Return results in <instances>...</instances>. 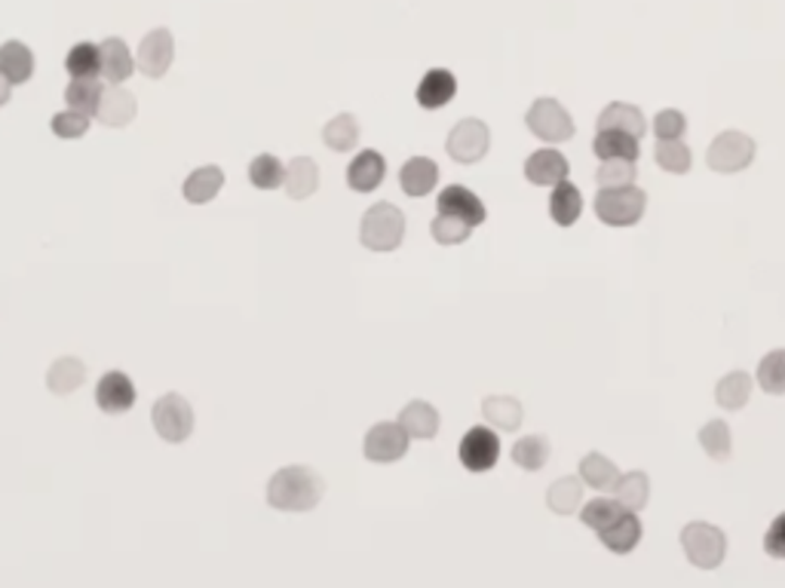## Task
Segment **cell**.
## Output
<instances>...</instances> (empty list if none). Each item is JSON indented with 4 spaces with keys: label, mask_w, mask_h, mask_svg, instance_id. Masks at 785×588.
<instances>
[{
    "label": "cell",
    "mask_w": 785,
    "mask_h": 588,
    "mask_svg": "<svg viewBox=\"0 0 785 588\" xmlns=\"http://www.w3.org/2000/svg\"><path fill=\"white\" fill-rule=\"evenodd\" d=\"M325 493V481L310 466H283L267 481V503L276 512H310Z\"/></svg>",
    "instance_id": "6da1fadb"
},
{
    "label": "cell",
    "mask_w": 785,
    "mask_h": 588,
    "mask_svg": "<svg viewBox=\"0 0 785 588\" xmlns=\"http://www.w3.org/2000/svg\"><path fill=\"white\" fill-rule=\"evenodd\" d=\"M359 242L369 252H396L406 242V215L392 202H375L359 224Z\"/></svg>",
    "instance_id": "7a4b0ae2"
},
{
    "label": "cell",
    "mask_w": 785,
    "mask_h": 588,
    "mask_svg": "<svg viewBox=\"0 0 785 588\" xmlns=\"http://www.w3.org/2000/svg\"><path fill=\"white\" fill-rule=\"evenodd\" d=\"M593 209L605 227H635L648 212V193L638 185L598 187Z\"/></svg>",
    "instance_id": "3957f363"
},
{
    "label": "cell",
    "mask_w": 785,
    "mask_h": 588,
    "mask_svg": "<svg viewBox=\"0 0 785 588\" xmlns=\"http://www.w3.org/2000/svg\"><path fill=\"white\" fill-rule=\"evenodd\" d=\"M684 558L697 567V571H718L727 558V537L715 524L690 522L682 530Z\"/></svg>",
    "instance_id": "277c9868"
},
{
    "label": "cell",
    "mask_w": 785,
    "mask_h": 588,
    "mask_svg": "<svg viewBox=\"0 0 785 588\" xmlns=\"http://www.w3.org/2000/svg\"><path fill=\"white\" fill-rule=\"evenodd\" d=\"M525 123H528V133L540 141H547V145H564L577 133V123L571 117V111L564 108L562 101L549 99V96L534 99L528 114H525Z\"/></svg>",
    "instance_id": "5b68a950"
},
{
    "label": "cell",
    "mask_w": 785,
    "mask_h": 588,
    "mask_svg": "<svg viewBox=\"0 0 785 588\" xmlns=\"http://www.w3.org/2000/svg\"><path fill=\"white\" fill-rule=\"evenodd\" d=\"M755 138L739 129H727L712 138V145L706 148V166L718 172V175H736V172H746L755 160Z\"/></svg>",
    "instance_id": "8992f818"
},
{
    "label": "cell",
    "mask_w": 785,
    "mask_h": 588,
    "mask_svg": "<svg viewBox=\"0 0 785 588\" xmlns=\"http://www.w3.org/2000/svg\"><path fill=\"white\" fill-rule=\"evenodd\" d=\"M151 423H154L157 436L170 445H182L188 441L194 433V408L185 396L178 392H166L160 396L151 408Z\"/></svg>",
    "instance_id": "52a82bcc"
},
{
    "label": "cell",
    "mask_w": 785,
    "mask_h": 588,
    "mask_svg": "<svg viewBox=\"0 0 785 588\" xmlns=\"http://www.w3.org/2000/svg\"><path fill=\"white\" fill-rule=\"evenodd\" d=\"M491 148V129L488 123L478 117H463L461 123H454V129L445 138V151L454 163L463 166H473L478 160H485V153Z\"/></svg>",
    "instance_id": "ba28073f"
},
{
    "label": "cell",
    "mask_w": 785,
    "mask_h": 588,
    "mask_svg": "<svg viewBox=\"0 0 785 588\" xmlns=\"http://www.w3.org/2000/svg\"><path fill=\"white\" fill-rule=\"evenodd\" d=\"M411 436L406 433V426L396 421H384L375 423L365 438H362V454L365 460H372L377 466H390V463H399L402 456L409 454Z\"/></svg>",
    "instance_id": "9c48e42d"
},
{
    "label": "cell",
    "mask_w": 785,
    "mask_h": 588,
    "mask_svg": "<svg viewBox=\"0 0 785 588\" xmlns=\"http://www.w3.org/2000/svg\"><path fill=\"white\" fill-rule=\"evenodd\" d=\"M458 456L466 472H491L500 460V438L491 426H473L461 438Z\"/></svg>",
    "instance_id": "30bf717a"
},
{
    "label": "cell",
    "mask_w": 785,
    "mask_h": 588,
    "mask_svg": "<svg viewBox=\"0 0 785 588\" xmlns=\"http://www.w3.org/2000/svg\"><path fill=\"white\" fill-rule=\"evenodd\" d=\"M172 59H175V40H172L170 28H154V32H148L141 37L136 52V67L145 77H151V80L166 77Z\"/></svg>",
    "instance_id": "8fae6325"
},
{
    "label": "cell",
    "mask_w": 785,
    "mask_h": 588,
    "mask_svg": "<svg viewBox=\"0 0 785 588\" xmlns=\"http://www.w3.org/2000/svg\"><path fill=\"white\" fill-rule=\"evenodd\" d=\"M138 392H136V384H133V377L129 374H123V371H108L99 377V384H96V404L102 408L104 414H126L133 404H136Z\"/></svg>",
    "instance_id": "7c38bea8"
},
{
    "label": "cell",
    "mask_w": 785,
    "mask_h": 588,
    "mask_svg": "<svg viewBox=\"0 0 785 588\" xmlns=\"http://www.w3.org/2000/svg\"><path fill=\"white\" fill-rule=\"evenodd\" d=\"M436 212H439V215H451V218L466 221L470 227H482L485 218H488L485 202L478 200L476 193L463 185L445 187L443 193L436 197Z\"/></svg>",
    "instance_id": "4fadbf2b"
},
{
    "label": "cell",
    "mask_w": 785,
    "mask_h": 588,
    "mask_svg": "<svg viewBox=\"0 0 785 588\" xmlns=\"http://www.w3.org/2000/svg\"><path fill=\"white\" fill-rule=\"evenodd\" d=\"M568 172H571V163L562 151L556 148H544V151H534L525 160V178L531 185L537 187H556L568 182Z\"/></svg>",
    "instance_id": "5bb4252c"
},
{
    "label": "cell",
    "mask_w": 785,
    "mask_h": 588,
    "mask_svg": "<svg viewBox=\"0 0 785 588\" xmlns=\"http://www.w3.org/2000/svg\"><path fill=\"white\" fill-rule=\"evenodd\" d=\"M138 114V101L133 92H126L123 86H104L102 99H99V108H96V117L99 123H104L108 129H123L129 126Z\"/></svg>",
    "instance_id": "9a60e30c"
},
{
    "label": "cell",
    "mask_w": 785,
    "mask_h": 588,
    "mask_svg": "<svg viewBox=\"0 0 785 588\" xmlns=\"http://www.w3.org/2000/svg\"><path fill=\"white\" fill-rule=\"evenodd\" d=\"M454 96H458V77L448 67H429L418 84V92H414V99L424 111H439Z\"/></svg>",
    "instance_id": "2e32d148"
},
{
    "label": "cell",
    "mask_w": 785,
    "mask_h": 588,
    "mask_svg": "<svg viewBox=\"0 0 785 588\" xmlns=\"http://www.w3.org/2000/svg\"><path fill=\"white\" fill-rule=\"evenodd\" d=\"M387 178V160L377 151H359L347 166V187L357 193H372Z\"/></svg>",
    "instance_id": "e0dca14e"
},
{
    "label": "cell",
    "mask_w": 785,
    "mask_h": 588,
    "mask_svg": "<svg viewBox=\"0 0 785 588\" xmlns=\"http://www.w3.org/2000/svg\"><path fill=\"white\" fill-rule=\"evenodd\" d=\"M99 50H102L104 80L111 86L126 84L133 77V71H136V55L126 47V40L123 37H104L102 43H99Z\"/></svg>",
    "instance_id": "ac0fdd59"
},
{
    "label": "cell",
    "mask_w": 785,
    "mask_h": 588,
    "mask_svg": "<svg viewBox=\"0 0 785 588\" xmlns=\"http://www.w3.org/2000/svg\"><path fill=\"white\" fill-rule=\"evenodd\" d=\"M641 537H645L641 518H638V512H630V509H626L608 530L598 534L601 546H605L608 552H614V555H630V552H635Z\"/></svg>",
    "instance_id": "d6986e66"
},
{
    "label": "cell",
    "mask_w": 785,
    "mask_h": 588,
    "mask_svg": "<svg viewBox=\"0 0 785 588\" xmlns=\"http://www.w3.org/2000/svg\"><path fill=\"white\" fill-rule=\"evenodd\" d=\"M436 185H439V166H436V160H429V157H411V160H406L402 168H399V187L406 190V197L421 200V197H427Z\"/></svg>",
    "instance_id": "ffe728a7"
},
{
    "label": "cell",
    "mask_w": 785,
    "mask_h": 588,
    "mask_svg": "<svg viewBox=\"0 0 785 588\" xmlns=\"http://www.w3.org/2000/svg\"><path fill=\"white\" fill-rule=\"evenodd\" d=\"M0 74L13 86H22L35 74V52L22 40H3L0 43Z\"/></svg>",
    "instance_id": "44dd1931"
},
{
    "label": "cell",
    "mask_w": 785,
    "mask_h": 588,
    "mask_svg": "<svg viewBox=\"0 0 785 588\" xmlns=\"http://www.w3.org/2000/svg\"><path fill=\"white\" fill-rule=\"evenodd\" d=\"M222 187H224L222 166L209 163V166L194 168L188 178H185L182 197H185L190 205H205V202H212L219 193H222Z\"/></svg>",
    "instance_id": "7402d4cb"
},
{
    "label": "cell",
    "mask_w": 785,
    "mask_h": 588,
    "mask_svg": "<svg viewBox=\"0 0 785 588\" xmlns=\"http://www.w3.org/2000/svg\"><path fill=\"white\" fill-rule=\"evenodd\" d=\"M598 129H620L635 138L648 133V120L641 114V108H635L630 101H611L601 114H598Z\"/></svg>",
    "instance_id": "603a6c76"
},
{
    "label": "cell",
    "mask_w": 785,
    "mask_h": 588,
    "mask_svg": "<svg viewBox=\"0 0 785 588\" xmlns=\"http://www.w3.org/2000/svg\"><path fill=\"white\" fill-rule=\"evenodd\" d=\"M593 153L598 160H638L641 157V138L620 133V129H598Z\"/></svg>",
    "instance_id": "cb8c5ba5"
},
{
    "label": "cell",
    "mask_w": 785,
    "mask_h": 588,
    "mask_svg": "<svg viewBox=\"0 0 785 588\" xmlns=\"http://www.w3.org/2000/svg\"><path fill=\"white\" fill-rule=\"evenodd\" d=\"M583 215V193L581 187L562 182V185L552 187L549 193V218L556 221L559 227H574Z\"/></svg>",
    "instance_id": "d4e9b609"
},
{
    "label": "cell",
    "mask_w": 785,
    "mask_h": 588,
    "mask_svg": "<svg viewBox=\"0 0 785 588\" xmlns=\"http://www.w3.org/2000/svg\"><path fill=\"white\" fill-rule=\"evenodd\" d=\"M583 478L577 475H564V478H559V481H552L547 490V505H549V512L552 515H562V518H568V515H577L581 512V505H583Z\"/></svg>",
    "instance_id": "484cf974"
},
{
    "label": "cell",
    "mask_w": 785,
    "mask_h": 588,
    "mask_svg": "<svg viewBox=\"0 0 785 588\" xmlns=\"http://www.w3.org/2000/svg\"><path fill=\"white\" fill-rule=\"evenodd\" d=\"M320 187V166L313 157H295L286 166V193L291 200H308Z\"/></svg>",
    "instance_id": "4316f807"
},
{
    "label": "cell",
    "mask_w": 785,
    "mask_h": 588,
    "mask_svg": "<svg viewBox=\"0 0 785 588\" xmlns=\"http://www.w3.org/2000/svg\"><path fill=\"white\" fill-rule=\"evenodd\" d=\"M399 423L406 426V433L411 438L427 441V438H436V433H439V411L429 402H424V399H418V402H409L399 411Z\"/></svg>",
    "instance_id": "83f0119b"
},
{
    "label": "cell",
    "mask_w": 785,
    "mask_h": 588,
    "mask_svg": "<svg viewBox=\"0 0 785 588\" xmlns=\"http://www.w3.org/2000/svg\"><path fill=\"white\" fill-rule=\"evenodd\" d=\"M86 380V365L74 355H62L55 359L47 371V387L52 396H71L74 389L84 387Z\"/></svg>",
    "instance_id": "f1b7e54d"
},
{
    "label": "cell",
    "mask_w": 785,
    "mask_h": 588,
    "mask_svg": "<svg viewBox=\"0 0 785 588\" xmlns=\"http://www.w3.org/2000/svg\"><path fill=\"white\" fill-rule=\"evenodd\" d=\"M581 478H583V485L586 488H593V490H605V493H614L616 488V481H620V470H616V463L614 460H608L605 454H598V451H593V454H586L581 460Z\"/></svg>",
    "instance_id": "f546056e"
},
{
    "label": "cell",
    "mask_w": 785,
    "mask_h": 588,
    "mask_svg": "<svg viewBox=\"0 0 785 588\" xmlns=\"http://www.w3.org/2000/svg\"><path fill=\"white\" fill-rule=\"evenodd\" d=\"M482 417L500 433H515L522 426V402L512 396H488L482 402Z\"/></svg>",
    "instance_id": "4dcf8cb0"
},
{
    "label": "cell",
    "mask_w": 785,
    "mask_h": 588,
    "mask_svg": "<svg viewBox=\"0 0 785 588\" xmlns=\"http://www.w3.org/2000/svg\"><path fill=\"white\" fill-rule=\"evenodd\" d=\"M751 399V377L746 371H731V374H724L721 380H718L715 387V402L718 408H724V411H739V408H746Z\"/></svg>",
    "instance_id": "1f68e13d"
},
{
    "label": "cell",
    "mask_w": 785,
    "mask_h": 588,
    "mask_svg": "<svg viewBox=\"0 0 785 588\" xmlns=\"http://www.w3.org/2000/svg\"><path fill=\"white\" fill-rule=\"evenodd\" d=\"M549 438L547 436H522L512 445V463L525 472H540L549 463Z\"/></svg>",
    "instance_id": "d6a6232c"
},
{
    "label": "cell",
    "mask_w": 785,
    "mask_h": 588,
    "mask_svg": "<svg viewBox=\"0 0 785 588\" xmlns=\"http://www.w3.org/2000/svg\"><path fill=\"white\" fill-rule=\"evenodd\" d=\"M359 135H362V129H359V120L353 114H338V117H332L323 126L325 148H332V151L338 153L353 151L359 145Z\"/></svg>",
    "instance_id": "836d02e7"
},
{
    "label": "cell",
    "mask_w": 785,
    "mask_h": 588,
    "mask_svg": "<svg viewBox=\"0 0 785 588\" xmlns=\"http://www.w3.org/2000/svg\"><path fill=\"white\" fill-rule=\"evenodd\" d=\"M102 92L104 86L99 77H71V84L65 86V101H68V108L80 111L86 117H92L96 108H99Z\"/></svg>",
    "instance_id": "e575fe53"
},
{
    "label": "cell",
    "mask_w": 785,
    "mask_h": 588,
    "mask_svg": "<svg viewBox=\"0 0 785 588\" xmlns=\"http://www.w3.org/2000/svg\"><path fill=\"white\" fill-rule=\"evenodd\" d=\"M614 500L630 512H641L650 500V478L645 472H626L620 475L614 488Z\"/></svg>",
    "instance_id": "d590c367"
},
{
    "label": "cell",
    "mask_w": 785,
    "mask_h": 588,
    "mask_svg": "<svg viewBox=\"0 0 785 588\" xmlns=\"http://www.w3.org/2000/svg\"><path fill=\"white\" fill-rule=\"evenodd\" d=\"M65 71L71 77H99L102 74V50L99 43H89V40H80L74 43L65 55Z\"/></svg>",
    "instance_id": "8d00e7d4"
},
{
    "label": "cell",
    "mask_w": 785,
    "mask_h": 588,
    "mask_svg": "<svg viewBox=\"0 0 785 588\" xmlns=\"http://www.w3.org/2000/svg\"><path fill=\"white\" fill-rule=\"evenodd\" d=\"M700 448L706 456H712L715 463H727L734 454V436H731V426L724 421H709L700 429Z\"/></svg>",
    "instance_id": "74e56055"
},
{
    "label": "cell",
    "mask_w": 785,
    "mask_h": 588,
    "mask_svg": "<svg viewBox=\"0 0 785 588\" xmlns=\"http://www.w3.org/2000/svg\"><path fill=\"white\" fill-rule=\"evenodd\" d=\"M653 163L669 172V175H687L694 166V153L684 145L682 138H672V141H657V151H653Z\"/></svg>",
    "instance_id": "f35d334b"
},
{
    "label": "cell",
    "mask_w": 785,
    "mask_h": 588,
    "mask_svg": "<svg viewBox=\"0 0 785 588\" xmlns=\"http://www.w3.org/2000/svg\"><path fill=\"white\" fill-rule=\"evenodd\" d=\"M249 182L258 190H276V187L286 185V166L274 153H258L256 160L249 163Z\"/></svg>",
    "instance_id": "ab89813d"
},
{
    "label": "cell",
    "mask_w": 785,
    "mask_h": 588,
    "mask_svg": "<svg viewBox=\"0 0 785 588\" xmlns=\"http://www.w3.org/2000/svg\"><path fill=\"white\" fill-rule=\"evenodd\" d=\"M623 512H626V509L616 503V500H611V497H596V500H589L586 505H581V522L583 527H589V530L601 534V530H608Z\"/></svg>",
    "instance_id": "60d3db41"
},
{
    "label": "cell",
    "mask_w": 785,
    "mask_h": 588,
    "mask_svg": "<svg viewBox=\"0 0 785 588\" xmlns=\"http://www.w3.org/2000/svg\"><path fill=\"white\" fill-rule=\"evenodd\" d=\"M755 380L768 396H785V350H773L764 355L758 362Z\"/></svg>",
    "instance_id": "b9f144b4"
},
{
    "label": "cell",
    "mask_w": 785,
    "mask_h": 588,
    "mask_svg": "<svg viewBox=\"0 0 785 588\" xmlns=\"http://www.w3.org/2000/svg\"><path fill=\"white\" fill-rule=\"evenodd\" d=\"M473 230H476V227H470L466 221L451 218V215H439V212H436V218L429 224V234H433V239H436L439 246H461V242L470 239Z\"/></svg>",
    "instance_id": "7bdbcfd3"
},
{
    "label": "cell",
    "mask_w": 785,
    "mask_h": 588,
    "mask_svg": "<svg viewBox=\"0 0 785 588\" xmlns=\"http://www.w3.org/2000/svg\"><path fill=\"white\" fill-rule=\"evenodd\" d=\"M598 187H626L635 185V160H601L596 168Z\"/></svg>",
    "instance_id": "ee69618b"
},
{
    "label": "cell",
    "mask_w": 785,
    "mask_h": 588,
    "mask_svg": "<svg viewBox=\"0 0 785 588\" xmlns=\"http://www.w3.org/2000/svg\"><path fill=\"white\" fill-rule=\"evenodd\" d=\"M650 129L657 135V141L684 138V133H687V117H684L682 111H675V108H666V111H660V114L653 117Z\"/></svg>",
    "instance_id": "f6af8a7d"
},
{
    "label": "cell",
    "mask_w": 785,
    "mask_h": 588,
    "mask_svg": "<svg viewBox=\"0 0 785 588\" xmlns=\"http://www.w3.org/2000/svg\"><path fill=\"white\" fill-rule=\"evenodd\" d=\"M52 135H59V138H80V135L89 133V117L80 114V111H59L55 117H52Z\"/></svg>",
    "instance_id": "bcb514c9"
},
{
    "label": "cell",
    "mask_w": 785,
    "mask_h": 588,
    "mask_svg": "<svg viewBox=\"0 0 785 588\" xmlns=\"http://www.w3.org/2000/svg\"><path fill=\"white\" fill-rule=\"evenodd\" d=\"M764 552L776 561H785V512H780L770 522L768 534H764Z\"/></svg>",
    "instance_id": "7dc6e473"
},
{
    "label": "cell",
    "mask_w": 785,
    "mask_h": 588,
    "mask_svg": "<svg viewBox=\"0 0 785 588\" xmlns=\"http://www.w3.org/2000/svg\"><path fill=\"white\" fill-rule=\"evenodd\" d=\"M10 96H13V84H10V80H7V77L0 74V108H3L7 101H10Z\"/></svg>",
    "instance_id": "c3c4849f"
}]
</instances>
